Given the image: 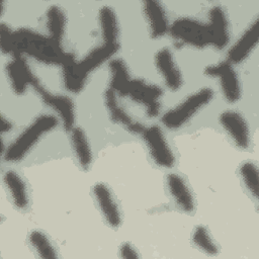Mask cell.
<instances>
[{"label":"cell","mask_w":259,"mask_h":259,"mask_svg":"<svg viewBox=\"0 0 259 259\" xmlns=\"http://www.w3.org/2000/svg\"><path fill=\"white\" fill-rule=\"evenodd\" d=\"M14 42L15 54L13 57L25 55L46 65L62 66L69 56V53H65L48 35L28 28L14 31Z\"/></svg>","instance_id":"obj_1"},{"label":"cell","mask_w":259,"mask_h":259,"mask_svg":"<svg viewBox=\"0 0 259 259\" xmlns=\"http://www.w3.org/2000/svg\"><path fill=\"white\" fill-rule=\"evenodd\" d=\"M57 123V118L51 114H42L36 117L4 151V159L9 162L20 161L40 138L51 132Z\"/></svg>","instance_id":"obj_2"},{"label":"cell","mask_w":259,"mask_h":259,"mask_svg":"<svg viewBox=\"0 0 259 259\" xmlns=\"http://www.w3.org/2000/svg\"><path fill=\"white\" fill-rule=\"evenodd\" d=\"M213 98L211 88H200L190 94L178 105L168 110L162 117L163 124L169 130H178L188 122Z\"/></svg>","instance_id":"obj_3"},{"label":"cell","mask_w":259,"mask_h":259,"mask_svg":"<svg viewBox=\"0 0 259 259\" xmlns=\"http://www.w3.org/2000/svg\"><path fill=\"white\" fill-rule=\"evenodd\" d=\"M169 32L177 41L198 49L210 45V36L206 24L196 19L182 17L176 19L170 26Z\"/></svg>","instance_id":"obj_4"},{"label":"cell","mask_w":259,"mask_h":259,"mask_svg":"<svg viewBox=\"0 0 259 259\" xmlns=\"http://www.w3.org/2000/svg\"><path fill=\"white\" fill-rule=\"evenodd\" d=\"M205 75L220 79L221 89L224 98L230 102L235 103L241 97V87L237 72L229 61H223L218 64L209 65L204 70Z\"/></svg>","instance_id":"obj_5"},{"label":"cell","mask_w":259,"mask_h":259,"mask_svg":"<svg viewBox=\"0 0 259 259\" xmlns=\"http://www.w3.org/2000/svg\"><path fill=\"white\" fill-rule=\"evenodd\" d=\"M162 95L163 91L159 86L141 79L132 80L127 94L134 101L145 106L149 117H155L159 114Z\"/></svg>","instance_id":"obj_6"},{"label":"cell","mask_w":259,"mask_h":259,"mask_svg":"<svg viewBox=\"0 0 259 259\" xmlns=\"http://www.w3.org/2000/svg\"><path fill=\"white\" fill-rule=\"evenodd\" d=\"M142 137L149 149L154 162L161 167L171 168L175 163L173 152L158 125H151L145 128Z\"/></svg>","instance_id":"obj_7"},{"label":"cell","mask_w":259,"mask_h":259,"mask_svg":"<svg viewBox=\"0 0 259 259\" xmlns=\"http://www.w3.org/2000/svg\"><path fill=\"white\" fill-rule=\"evenodd\" d=\"M36 93L39 95L44 103L52 107L59 115L64 128L68 132H71L75 127V106L73 100L66 95L62 94H53L45 88V86L39 82H37L33 86Z\"/></svg>","instance_id":"obj_8"},{"label":"cell","mask_w":259,"mask_h":259,"mask_svg":"<svg viewBox=\"0 0 259 259\" xmlns=\"http://www.w3.org/2000/svg\"><path fill=\"white\" fill-rule=\"evenodd\" d=\"M6 74L13 92L23 94L28 86H34L39 79L33 74L23 56L13 57L6 65Z\"/></svg>","instance_id":"obj_9"},{"label":"cell","mask_w":259,"mask_h":259,"mask_svg":"<svg viewBox=\"0 0 259 259\" xmlns=\"http://www.w3.org/2000/svg\"><path fill=\"white\" fill-rule=\"evenodd\" d=\"M220 123L237 147L247 149L250 144L249 126L245 118L235 110H226L220 115Z\"/></svg>","instance_id":"obj_10"},{"label":"cell","mask_w":259,"mask_h":259,"mask_svg":"<svg viewBox=\"0 0 259 259\" xmlns=\"http://www.w3.org/2000/svg\"><path fill=\"white\" fill-rule=\"evenodd\" d=\"M155 65L168 89L177 91L181 88L183 82L182 74L169 49L162 48L156 53Z\"/></svg>","instance_id":"obj_11"},{"label":"cell","mask_w":259,"mask_h":259,"mask_svg":"<svg viewBox=\"0 0 259 259\" xmlns=\"http://www.w3.org/2000/svg\"><path fill=\"white\" fill-rule=\"evenodd\" d=\"M143 11L148 22L149 31L152 38L162 37L169 31V21L161 2L155 0L144 1Z\"/></svg>","instance_id":"obj_12"},{"label":"cell","mask_w":259,"mask_h":259,"mask_svg":"<svg viewBox=\"0 0 259 259\" xmlns=\"http://www.w3.org/2000/svg\"><path fill=\"white\" fill-rule=\"evenodd\" d=\"M259 39V20L250 24V26L239 37L228 53V61L233 64H239L246 60L255 49Z\"/></svg>","instance_id":"obj_13"},{"label":"cell","mask_w":259,"mask_h":259,"mask_svg":"<svg viewBox=\"0 0 259 259\" xmlns=\"http://www.w3.org/2000/svg\"><path fill=\"white\" fill-rule=\"evenodd\" d=\"M206 25L210 36V45L220 50L225 48L230 38L229 21L225 10L221 6L211 7Z\"/></svg>","instance_id":"obj_14"},{"label":"cell","mask_w":259,"mask_h":259,"mask_svg":"<svg viewBox=\"0 0 259 259\" xmlns=\"http://www.w3.org/2000/svg\"><path fill=\"white\" fill-rule=\"evenodd\" d=\"M93 194L104 220L110 227L117 228L120 225L121 217L110 189L104 183H97L93 187Z\"/></svg>","instance_id":"obj_15"},{"label":"cell","mask_w":259,"mask_h":259,"mask_svg":"<svg viewBox=\"0 0 259 259\" xmlns=\"http://www.w3.org/2000/svg\"><path fill=\"white\" fill-rule=\"evenodd\" d=\"M166 181L169 193L175 203L185 212L192 211L194 208V199L184 179L176 173H171L167 176Z\"/></svg>","instance_id":"obj_16"},{"label":"cell","mask_w":259,"mask_h":259,"mask_svg":"<svg viewBox=\"0 0 259 259\" xmlns=\"http://www.w3.org/2000/svg\"><path fill=\"white\" fill-rule=\"evenodd\" d=\"M119 49L118 44H105L93 49L89 54H87L81 61H77L80 70L87 77L91 72L100 67L104 62L109 60L112 56L116 54Z\"/></svg>","instance_id":"obj_17"},{"label":"cell","mask_w":259,"mask_h":259,"mask_svg":"<svg viewBox=\"0 0 259 259\" xmlns=\"http://www.w3.org/2000/svg\"><path fill=\"white\" fill-rule=\"evenodd\" d=\"M109 88L119 96H127L132 79L124 61L121 59H112L109 63Z\"/></svg>","instance_id":"obj_18"},{"label":"cell","mask_w":259,"mask_h":259,"mask_svg":"<svg viewBox=\"0 0 259 259\" xmlns=\"http://www.w3.org/2000/svg\"><path fill=\"white\" fill-rule=\"evenodd\" d=\"M62 75L65 87L73 93L80 92L88 79L80 70L72 54H69L66 61L62 64Z\"/></svg>","instance_id":"obj_19"},{"label":"cell","mask_w":259,"mask_h":259,"mask_svg":"<svg viewBox=\"0 0 259 259\" xmlns=\"http://www.w3.org/2000/svg\"><path fill=\"white\" fill-rule=\"evenodd\" d=\"M3 178L14 205L20 209L25 208L28 204V193L23 179L11 170L6 171Z\"/></svg>","instance_id":"obj_20"},{"label":"cell","mask_w":259,"mask_h":259,"mask_svg":"<svg viewBox=\"0 0 259 259\" xmlns=\"http://www.w3.org/2000/svg\"><path fill=\"white\" fill-rule=\"evenodd\" d=\"M98 19L103 42L118 44L119 27L116 14L109 6H103L98 12Z\"/></svg>","instance_id":"obj_21"},{"label":"cell","mask_w":259,"mask_h":259,"mask_svg":"<svg viewBox=\"0 0 259 259\" xmlns=\"http://www.w3.org/2000/svg\"><path fill=\"white\" fill-rule=\"evenodd\" d=\"M66 28V15L61 7L52 5L47 10V29L49 37L62 48V41Z\"/></svg>","instance_id":"obj_22"},{"label":"cell","mask_w":259,"mask_h":259,"mask_svg":"<svg viewBox=\"0 0 259 259\" xmlns=\"http://www.w3.org/2000/svg\"><path fill=\"white\" fill-rule=\"evenodd\" d=\"M71 143L79 165L83 169H88L92 162V152L88 138L83 128L75 126L71 131Z\"/></svg>","instance_id":"obj_23"},{"label":"cell","mask_w":259,"mask_h":259,"mask_svg":"<svg viewBox=\"0 0 259 259\" xmlns=\"http://www.w3.org/2000/svg\"><path fill=\"white\" fill-rule=\"evenodd\" d=\"M117 96L118 95L111 88L108 87L104 92V103L109 112V116L112 122L121 124L126 128L134 122V120L126 112V110L118 103Z\"/></svg>","instance_id":"obj_24"},{"label":"cell","mask_w":259,"mask_h":259,"mask_svg":"<svg viewBox=\"0 0 259 259\" xmlns=\"http://www.w3.org/2000/svg\"><path fill=\"white\" fill-rule=\"evenodd\" d=\"M29 242L35 252L45 259H53L57 257L56 250L50 239L40 231H32L29 235Z\"/></svg>","instance_id":"obj_25"},{"label":"cell","mask_w":259,"mask_h":259,"mask_svg":"<svg viewBox=\"0 0 259 259\" xmlns=\"http://www.w3.org/2000/svg\"><path fill=\"white\" fill-rule=\"evenodd\" d=\"M240 176L252 196L258 198L259 193V182H258V169L252 162H246L241 165Z\"/></svg>","instance_id":"obj_26"},{"label":"cell","mask_w":259,"mask_h":259,"mask_svg":"<svg viewBox=\"0 0 259 259\" xmlns=\"http://www.w3.org/2000/svg\"><path fill=\"white\" fill-rule=\"evenodd\" d=\"M192 240L193 243L206 254L215 255L218 253V247L205 227L198 226L192 234Z\"/></svg>","instance_id":"obj_27"},{"label":"cell","mask_w":259,"mask_h":259,"mask_svg":"<svg viewBox=\"0 0 259 259\" xmlns=\"http://www.w3.org/2000/svg\"><path fill=\"white\" fill-rule=\"evenodd\" d=\"M0 47L4 54H10L12 57L15 54L14 31L5 23L0 25Z\"/></svg>","instance_id":"obj_28"},{"label":"cell","mask_w":259,"mask_h":259,"mask_svg":"<svg viewBox=\"0 0 259 259\" xmlns=\"http://www.w3.org/2000/svg\"><path fill=\"white\" fill-rule=\"evenodd\" d=\"M119 253H120V256L122 258H126V259H134V258H138L139 257V254H138L137 250L130 243L122 244L120 246Z\"/></svg>","instance_id":"obj_29"},{"label":"cell","mask_w":259,"mask_h":259,"mask_svg":"<svg viewBox=\"0 0 259 259\" xmlns=\"http://www.w3.org/2000/svg\"><path fill=\"white\" fill-rule=\"evenodd\" d=\"M11 128H12L11 122H10L4 115H1V133H2V134L7 133V132H9Z\"/></svg>","instance_id":"obj_30"}]
</instances>
